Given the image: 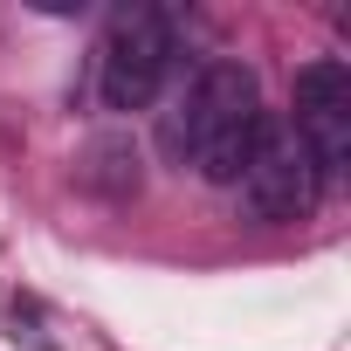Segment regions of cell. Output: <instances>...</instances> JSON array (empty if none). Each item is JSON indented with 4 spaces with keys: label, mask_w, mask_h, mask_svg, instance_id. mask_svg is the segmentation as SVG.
<instances>
[{
    "label": "cell",
    "mask_w": 351,
    "mask_h": 351,
    "mask_svg": "<svg viewBox=\"0 0 351 351\" xmlns=\"http://www.w3.org/2000/svg\"><path fill=\"white\" fill-rule=\"evenodd\" d=\"M172 62H180L172 14L152 8V0H124L104 21V42H97V97H104V110H145L172 83Z\"/></svg>",
    "instance_id": "obj_2"
},
{
    "label": "cell",
    "mask_w": 351,
    "mask_h": 351,
    "mask_svg": "<svg viewBox=\"0 0 351 351\" xmlns=\"http://www.w3.org/2000/svg\"><path fill=\"white\" fill-rule=\"evenodd\" d=\"M289 131L303 138L317 180H337L344 158H351V69L337 56H317L296 69V117Z\"/></svg>",
    "instance_id": "obj_4"
},
{
    "label": "cell",
    "mask_w": 351,
    "mask_h": 351,
    "mask_svg": "<svg viewBox=\"0 0 351 351\" xmlns=\"http://www.w3.org/2000/svg\"><path fill=\"white\" fill-rule=\"evenodd\" d=\"M262 124H269V110H262L255 69L221 56V62H200L193 69V83L180 90V104L165 110L158 145L180 165H193L207 186H234L241 165H248V152H255V138H262Z\"/></svg>",
    "instance_id": "obj_1"
},
{
    "label": "cell",
    "mask_w": 351,
    "mask_h": 351,
    "mask_svg": "<svg viewBox=\"0 0 351 351\" xmlns=\"http://www.w3.org/2000/svg\"><path fill=\"white\" fill-rule=\"evenodd\" d=\"M234 193H241V214H248V221H262V228H289V221H310L324 180H317V165H310L303 138H296L289 124L269 117L262 138H255V152H248V165H241V180H234Z\"/></svg>",
    "instance_id": "obj_3"
},
{
    "label": "cell",
    "mask_w": 351,
    "mask_h": 351,
    "mask_svg": "<svg viewBox=\"0 0 351 351\" xmlns=\"http://www.w3.org/2000/svg\"><path fill=\"white\" fill-rule=\"evenodd\" d=\"M83 180H90V186H110V193H138V152H131L124 138H104V145H90Z\"/></svg>",
    "instance_id": "obj_5"
}]
</instances>
